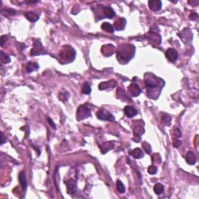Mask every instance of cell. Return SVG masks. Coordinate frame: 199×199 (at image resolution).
I'll use <instances>...</instances> for the list:
<instances>
[{
  "label": "cell",
  "instance_id": "cell-20",
  "mask_svg": "<svg viewBox=\"0 0 199 199\" xmlns=\"http://www.w3.org/2000/svg\"><path fill=\"white\" fill-rule=\"evenodd\" d=\"M25 17L28 19V21L32 23H34L39 20V15L34 12H27L25 13Z\"/></svg>",
  "mask_w": 199,
  "mask_h": 199
},
{
  "label": "cell",
  "instance_id": "cell-3",
  "mask_svg": "<svg viewBox=\"0 0 199 199\" xmlns=\"http://www.w3.org/2000/svg\"><path fill=\"white\" fill-rule=\"evenodd\" d=\"M98 8V13L100 14V20H102L103 18H109L112 19L115 17V11L110 6H99Z\"/></svg>",
  "mask_w": 199,
  "mask_h": 199
},
{
  "label": "cell",
  "instance_id": "cell-26",
  "mask_svg": "<svg viewBox=\"0 0 199 199\" xmlns=\"http://www.w3.org/2000/svg\"><path fill=\"white\" fill-rule=\"evenodd\" d=\"M117 189H118V191L120 192L121 194L125 193V187L124 184L120 180H118V181H117Z\"/></svg>",
  "mask_w": 199,
  "mask_h": 199
},
{
  "label": "cell",
  "instance_id": "cell-17",
  "mask_svg": "<svg viewBox=\"0 0 199 199\" xmlns=\"http://www.w3.org/2000/svg\"><path fill=\"white\" fill-rule=\"evenodd\" d=\"M145 131L143 128V125H137L134 128V138H138L139 140H141V136L142 134H144Z\"/></svg>",
  "mask_w": 199,
  "mask_h": 199
},
{
  "label": "cell",
  "instance_id": "cell-27",
  "mask_svg": "<svg viewBox=\"0 0 199 199\" xmlns=\"http://www.w3.org/2000/svg\"><path fill=\"white\" fill-rule=\"evenodd\" d=\"M1 61L3 64H6V63H9L11 59L9 58V55H6L3 52H1Z\"/></svg>",
  "mask_w": 199,
  "mask_h": 199
},
{
  "label": "cell",
  "instance_id": "cell-36",
  "mask_svg": "<svg viewBox=\"0 0 199 199\" xmlns=\"http://www.w3.org/2000/svg\"><path fill=\"white\" fill-rule=\"evenodd\" d=\"M48 122H49V123L51 124V126H52V127L53 128H56V126L55 125V123H54V122H53V121H52V119H51V118H48Z\"/></svg>",
  "mask_w": 199,
  "mask_h": 199
},
{
  "label": "cell",
  "instance_id": "cell-35",
  "mask_svg": "<svg viewBox=\"0 0 199 199\" xmlns=\"http://www.w3.org/2000/svg\"><path fill=\"white\" fill-rule=\"evenodd\" d=\"M0 138H1V145H3L6 142V138H5V136H4L2 132H1V137Z\"/></svg>",
  "mask_w": 199,
  "mask_h": 199
},
{
  "label": "cell",
  "instance_id": "cell-13",
  "mask_svg": "<svg viewBox=\"0 0 199 199\" xmlns=\"http://www.w3.org/2000/svg\"><path fill=\"white\" fill-rule=\"evenodd\" d=\"M124 111H125V114H126V116L128 118H133L138 114V111L135 107H131V106H126L124 109Z\"/></svg>",
  "mask_w": 199,
  "mask_h": 199
},
{
  "label": "cell",
  "instance_id": "cell-7",
  "mask_svg": "<svg viewBox=\"0 0 199 199\" xmlns=\"http://www.w3.org/2000/svg\"><path fill=\"white\" fill-rule=\"evenodd\" d=\"M30 54L32 55H39L43 54V47L41 43L39 41H36L35 42L33 43V46L32 48Z\"/></svg>",
  "mask_w": 199,
  "mask_h": 199
},
{
  "label": "cell",
  "instance_id": "cell-31",
  "mask_svg": "<svg viewBox=\"0 0 199 199\" xmlns=\"http://www.w3.org/2000/svg\"><path fill=\"white\" fill-rule=\"evenodd\" d=\"M58 97H59V99H60V100H62V101H66L67 99H68V95L67 93H61L59 94Z\"/></svg>",
  "mask_w": 199,
  "mask_h": 199
},
{
  "label": "cell",
  "instance_id": "cell-1",
  "mask_svg": "<svg viewBox=\"0 0 199 199\" xmlns=\"http://www.w3.org/2000/svg\"><path fill=\"white\" fill-rule=\"evenodd\" d=\"M162 83H164L163 80L160 78L156 77L154 75H148L146 76V80H145V83H146V88L148 90V93H149V96L151 97L152 94H158V96H160L161 90H162L163 87L164 85H162Z\"/></svg>",
  "mask_w": 199,
  "mask_h": 199
},
{
  "label": "cell",
  "instance_id": "cell-28",
  "mask_svg": "<svg viewBox=\"0 0 199 199\" xmlns=\"http://www.w3.org/2000/svg\"><path fill=\"white\" fill-rule=\"evenodd\" d=\"M162 122H163L166 125H170V123H171V118L170 116H168L166 114H164L163 116L162 117Z\"/></svg>",
  "mask_w": 199,
  "mask_h": 199
},
{
  "label": "cell",
  "instance_id": "cell-19",
  "mask_svg": "<svg viewBox=\"0 0 199 199\" xmlns=\"http://www.w3.org/2000/svg\"><path fill=\"white\" fill-rule=\"evenodd\" d=\"M130 154L135 159H142L144 157V153L140 148H136L130 152Z\"/></svg>",
  "mask_w": 199,
  "mask_h": 199
},
{
  "label": "cell",
  "instance_id": "cell-25",
  "mask_svg": "<svg viewBox=\"0 0 199 199\" xmlns=\"http://www.w3.org/2000/svg\"><path fill=\"white\" fill-rule=\"evenodd\" d=\"M82 93L83 94H90L91 93V87L89 83H84L82 86Z\"/></svg>",
  "mask_w": 199,
  "mask_h": 199
},
{
  "label": "cell",
  "instance_id": "cell-32",
  "mask_svg": "<svg viewBox=\"0 0 199 199\" xmlns=\"http://www.w3.org/2000/svg\"><path fill=\"white\" fill-rule=\"evenodd\" d=\"M181 144H182L181 141L175 140L174 142H173V146H174V147H176V148H178V147H180V146H181Z\"/></svg>",
  "mask_w": 199,
  "mask_h": 199
},
{
  "label": "cell",
  "instance_id": "cell-29",
  "mask_svg": "<svg viewBox=\"0 0 199 199\" xmlns=\"http://www.w3.org/2000/svg\"><path fill=\"white\" fill-rule=\"evenodd\" d=\"M142 148H143L144 150L146 152V153H148V154H150V153H151L152 147L149 143H147V142H143V143H142Z\"/></svg>",
  "mask_w": 199,
  "mask_h": 199
},
{
  "label": "cell",
  "instance_id": "cell-30",
  "mask_svg": "<svg viewBox=\"0 0 199 199\" xmlns=\"http://www.w3.org/2000/svg\"><path fill=\"white\" fill-rule=\"evenodd\" d=\"M148 173L149 174H151V175H154V174L157 173V167L156 166H153V165L149 166V168H148Z\"/></svg>",
  "mask_w": 199,
  "mask_h": 199
},
{
  "label": "cell",
  "instance_id": "cell-22",
  "mask_svg": "<svg viewBox=\"0 0 199 199\" xmlns=\"http://www.w3.org/2000/svg\"><path fill=\"white\" fill-rule=\"evenodd\" d=\"M101 29L103 30H105V31L109 32V33H114V27L113 26L112 24H109V23L105 22L103 23V24L101 25Z\"/></svg>",
  "mask_w": 199,
  "mask_h": 199
},
{
  "label": "cell",
  "instance_id": "cell-6",
  "mask_svg": "<svg viewBox=\"0 0 199 199\" xmlns=\"http://www.w3.org/2000/svg\"><path fill=\"white\" fill-rule=\"evenodd\" d=\"M96 116L100 120L102 121H108V122H114L115 120L114 115L108 112L107 111H105L103 109H100L96 114Z\"/></svg>",
  "mask_w": 199,
  "mask_h": 199
},
{
  "label": "cell",
  "instance_id": "cell-18",
  "mask_svg": "<svg viewBox=\"0 0 199 199\" xmlns=\"http://www.w3.org/2000/svg\"><path fill=\"white\" fill-rule=\"evenodd\" d=\"M186 161L188 164L190 165H194L196 163V161H197V159H196L195 155L194 153L191 151H189L187 153L186 156Z\"/></svg>",
  "mask_w": 199,
  "mask_h": 199
},
{
  "label": "cell",
  "instance_id": "cell-34",
  "mask_svg": "<svg viewBox=\"0 0 199 199\" xmlns=\"http://www.w3.org/2000/svg\"><path fill=\"white\" fill-rule=\"evenodd\" d=\"M197 17H198V15L196 13H191V15L189 17V18H190V20H191V21H194V20L197 19Z\"/></svg>",
  "mask_w": 199,
  "mask_h": 199
},
{
  "label": "cell",
  "instance_id": "cell-9",
  "mask_svg": "<svg viewBox=\"0 0 199 199\" xmlns=\"http://www.w3.org/2000/svg\"><path fill=\"white\" fill-rule=\"evenodd\" d=\"M166 57L168 60H170L172 62H174L178 58V54H177V51L173 48H169L166 52Z\"/></svg>",
  "mask_w": 199,
  "mask_h": 199
},
{
  "label": "cell",
  "instance_id": "cell-33",
  "mask_svg": "<svg viewBox=\"0 0 199 199\" xmlns=\"http://www.w3.org/2000/svg\"><path fill=\"white\" fill-rule=\"evenodd\" d=\"M174 135H175L177 138H180V137H181V131H180V129L178 128L175 129V131H174Z\"/></svg>",
  "mask_w": 199,
  "mask_h": 199
},
{
  "label": "cell",
  "instance_id": "cell-16",
  "mask_svg": "<svg viewBox=\"0 0 199 199\" xmlns=\"http://www.w3.org/2000/svg\"><path fill=\"white\" fill-rule=\"evenodd\" d=\"M149 41L153 43V44H160L161 43V37L160 36L156 34L155 33H150L149 36L148 37Z\"/></svg>",
  "mask_w": 199,
  "mask_h": 199
},
{
  "label": "cell",
  "instance_id": "cell-14",
  "mask_svg": "<svg viewBox=\"0 0 199 199\" xmlns=\"http://www.w3.org/2000/svg\"><path fill=\"white\" fill-rule=\"evenodd\" d=\"M126 20L125 18H119L118 21L114 22V29L117 30H122L125 28Z\"/></svg>",
  "mask_w": 199,
  "mask_h": 199
},
{
  "label": "cell",
  "instance_id": "cell-15",
  "mask_svg": "<svg viewBox=\"0 0 199 199\" xmlns=\"http://www.w3.org/2000/svg\"><path fill=\"white\" fill-rule=\"evenodd\" d=\"M65 183H66L67 187H68V188H67L68 193L71 194L75 193L76 191V185L75 181H73L72 179H69V180Z\"/></svg>",
  "mask_w": 199,
  "mask_h": 199
},
{
  "label": "cell",
  "instance_id": "cell-10",
  "mask_svg": "<svg viewBox=\"0 0 199 199\" xmlns=\"http://www.w3.org/2000/svg\"><path fill=\"white\" fill-rule=\"evenodd\" d=\"M115 87H117V83L114 80H110V81L103 82L99 85L100 90H104L107 89H113Z\"/></svg>",
  "mask_w": 199,
  "mask_h": 199
},
{
  "label": "cell",
  "instance_id": "cell-12",
  "mask_svg": "<svg viewBox=\"0 0 199 199\" xmlns=\"http://www.w3.org/2000/svg\"><path fill=\"white\" fill-rule=\"evenodd\" d=\"M149 6L153 11H158L162 8V2L160 0H150L149 2Z\"/></svg>",
  "mask_w": 199,
  "mask_h": 199
},
{
  "label": "cell",
  "instance_id": "cell-8",
  "mask_svg": "<svg viewBox=\"0 0 199 199\" xmlns=\"http://www.w3.org/2000/svg\"><path fill=\"white\" fill-rule=\"evenodd\" d=\"M101 52L103 55H105L106 57H110L115 52V48L112 44H106L102 47Z\"/></svg>",
  "mask_w": 199,
  "mask_h": 199
},
{
  "label": "cell",
  "instance_id": "cell-2",
  "mask_svg": "<svg viewBox=\"0 0 199 199\" xmlns=\"http://www.w3.org/2000/svg\"><path fill=\"white\" fill-rule=\"evenodd\" d=\"M135 48L134 45L123 44L118 50V59L124 63L128 62L135 55Z\"/></svg>",
  "mask_w": 199,
  "mask_h": 199
},
{
  "label": "cell",
  "instance_id": "cell-24",
  "mask_svg": "<svg viewBox=\"0 0 199 199\" xmlns=\"http://www.w3.org/2000/svg\"><path fill=\"white\" fill-rule=\"evenodd\" d=\"M153 190H154V192H155L156 194L160 195V194H161L164 191V186L162 184L158 183V184H156L154 188H153Z\"/></svg>",
  "mask_w": 199,
  "mask_h": 199
},
{
  "label": "cell",
  "instance_id": "cell-23",
  "mask_svg": "<svg viewBox=\"0 0 199 199\" xmlns=\"http://www.w3.org/2000/svg\"><path fill=\"white\" fill-rule=\"evenodd\" d=\"M38 68H39L38 64L36 62H28L27 65V71L28 72H33V71L38 69Z\"/></svg>",
  "mask_w": 199,
  "mask_h": 199
},
{
  "label": "cell",
  "instance_id": "cell-21",
  "mask_svg": "<svg viewBox=\"0 0 199 199\" xmlns=\"http://www.w3.org/2000/svg\"><path fill=\"white\" fill-rule=\"evenodd\" d=\"M19 178H20V182H21V185L22 186L23 189L26 191L27 190V178H26V174L24 171L21 172L20 173V176H19Z\"/></svg>",
  "mask_w": 199,
  "mask_h": 199
},
{
  "label": "cell",
  "instance_id": "cell-11",
  "mask_svg": "<svg viewBox=\"0 0 199 199\" xmlns=\"http://www.w3.org/2000/svg\"><path fill=\"white\" fill-rule=\"evenodd\" d=\"M128 91L132 96H138L142 93V90H141L140 87L135 83H132V84L129 86Z\"/></svg>",
  "mask_w": 199,
  "mask_h": 199
},
{
  "label": "cell",
  "instance_id": "cell-5",
  "mask_svg": "<svg viewBox=\"0 0 199 199\" xmlns=\"http://www.w3.org/2000/svg\"><path fill=\"white\" fill-rule=\"evenodd\" d=\"M91 116V111L90 109L85 105L79 106L77 110V119L78 121L84 120L86 118H88L89 117Z\"/></svg>",
  "mask_w": 199,
  "mask_h": 199
},
{
  "label": "cell",
  "instance_id": "cell-4",
  "mask_svg": "<svg viewBox=\"0 0 199 199\" xmlns=\"http://www.w3.org/2000/svg\"><path fill=\"white\" fill-rule=\"evenodd\" d=\"M59 55L64 60H66L68 62H72L74 58H75V55H76V52L73 48H72L71 47H65L63 48V49L62 50L60 53H59Z\"/></svg>",
  "mask_w": 199,
  "mask_h": 199
}]
</instances>
